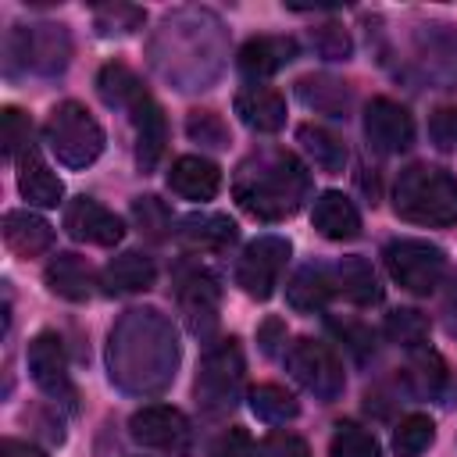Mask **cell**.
<instances>
[{"label": "cell", "mask_w": 457, "mask_h": 457, "mask_svg": "<svg viewBox=\"0 0 457 457\" xmlns=\"http://www.w3.org/2000/svg\"><path fill=\"white\" fill-rule=\"evenodd\" d=\"M175 296H179V311L186 318V328L193 336H207L218 325V307H221V286L211 271L204 268H189L179 275L175 282Z\"/></svg>", "instance_id": "cell-11"}, {"label": "cell", "mask_w": 457, "mask_h": 457, "mask_svg": "<svg viewBox=\"0 0 457 457\" xmlns=\"http://www.w3.org/2000/svg\"><path fill=\"white\" fill-rule=\"evenodd\" d=\"M296 54H300V46L293 36H253L239 46L236 64L246 79H268V75L282 71L289 61H296Z\"/></svg>", "instance_id": "cell-16"}, {"label": "cell", "mask_w": 457, "mask_h": 457, "mask_svg": "<svg viewBox=\"0 0 457 457\" xmlns=\"http://www.w3.org/2000/svg\"><path fill=\"white\" fill-rule=\"evenodd\" d=\"M29 114H21L18 107H4L0 111V139H4V157H21L32 143H29Z\"/></svg>", "instance_id": "cell-38"}, {"label": "cell", "mask_w": 457, "mask_h": 457, "mask_svg": "<svg viewBox=\"0 0 457 457\" xmlns=\"http://www.w3.org/2000/svg\"><path fill=\"white\" fill-rule=\"evenodd\" d=\"M243 350L239 339H218L214 346H207L200 371H196V407L204 411V418H225L243 393Z\"/></svg>", "instance_id": "cell-3"}, {"label": "cell", "mask_w": 457, "mask_h": 457, "mask_svg": "<svg viewBox=\"0 0 457 457\" xmlns=\"http://www.w3.org/2000/svg\"><path fill=\"white\" fill-rule=\"evenodd\" d=\"M296 96L303 107L328 114V118H346L350 111V86L332 75H303L296 79Z\"/></svg>", "instance_id": "cell-26"}, {"label": "cell", "mask_w": 457, "mask_h": 457, "mask_svg": "<svg viewBox=\"0 0 457 457\" xmlns=\"http://www.w3.org/2000/svg\"><path fill=\"white\" fill-rule=\"evenodd\" d=\"M311 221H314V228H318L325 239H332V243H346V239H357V236H361V211H357L353 200L343 196L339 189H325V193L314 200Z\"/></svg>", "instance_id": "cell-18"}, {"label": "cell", "mask_w": 457, "mask_h": 457, "mask_svg": "<svg viewBox=\"0 0 457 457\" xmlns=\"http://www.w3.org/2000/svg\"><path fill=\"white\" fill-rule=\"evenodd\" d=\"M328 457H382V450L368 428L343 421V425H336V432L328 439Z\"/></svg>", "instance_id": "cell-34"}, {"label": "cell", "mask_w": 457, "mask_h": 457, "mask_svg": "<svg viewBox=\"0 0 457 457\" xmlns=\"http://www.w3.org/2000/svg\"><path fill=\"white\" fill-rule=\"evenodd\" d=\"M393 207L403 221L414 225H457V175L432 164H411L393 186Z\"/></svg>", "instance_id": "cell-2"}, {"label": "cell", "mask_w": 457, "mask_h": 457, "mask_svg": "<svg viewBox=\"0 0 457 457\" xmlns=\"http://www.w3.org/2000/svg\"><path fill=\"white\" fill-rule=\"evenodd\" d=\"M168 189H171L175 196L196 200V204L214 200L218 189H221V168H218L214 161H207V157L186 154V157H179V161L171 164V171H168Z\"/></svg>", "instance_id": "cell-17"}, {"label": "cell", "mask_w": 457, "mask_h": 457, "mask_svg": "<svg viewBox=\"0 0 457 457\" xmlns=\"http://www.w3.org/2000/svg\"><path fill=\"white\" fill-rule=\"evenodd\" d=\"M332 293H336V278H332V268H325V264H303L286 286V300L300 314L321 311Z\"/></svg>", "instance_id": "cell-25"}, {"label": "cell", "mask_w": 457, "mask_h": 457, "mask_svg": "<svg viewBox=\"0 0 457 457\" xmlns=\"http://www.w3.org/2000/svg\"><path fill=\"white\" fill-rule=\"evenodd\" d=\"M186 132H189L193 143H204V146H214V150L228 146V129L214 111H193L186 118Z\"/></svg>", "instance_id": "cell-40"}, {"label": "cell", "mask_w": 457, "mask_h": 457, "mask_svg": "<svg viewBox=\"0 0 457 457\" xmlns=\"http://www.w3.org/2000/svg\"><path fill=\"white\" fill-rule=\"evenodd\" d=\"M296 139H300V146L307 150V157H311L321 171L339 175V171L346 168V146H343V139H339L336 132H328V129H321V125H300V129H296Z\"/></svg>", "instance_id": "cell-29"}, {"label": "cell", "mask_w": 457, "mask_h": 457, "mask_svg": "<svg viewBox=\"0 0 457 457\" xmlns=\"http://www.w3.org/2000/svg\"><path fill=\"white\" fill-rule=\"evenodd\" d=\"M261 457H311V446L293 432H271L261 443Z\"/></svg>", "instance_id": "cell-43"}, {"label": "cell", "mask_w": 457, "mask_h": 457, "mask_svg": "<svg viewBox=\"0 0 457 457\" xmlns=\"http://www.w3.org/2000/svg\"><path fill=\"white\" fill-rule=\"evenodd\" d=\"M332 278H336V289L357 307H371L382 300V286H378V278L364 257H343L332 268Z\"/></svg>", "instance_id": "cell-27"}, {"label": "cell", "mask_w": 457, "mask_h": 457, "mask_svg": "<svg viewBox=\"0 0 457 457\" xmlns=\"http://www.w3.org/2000/svg\"><path fill=\"white\" fill-rule=\"evenodd\" d=\"M311 193V175L289 150H257L250 154L232 179L236 204L257 221H282L300 211Z\"/></svg>", "instance_id": "cell-1"}, {"label": "cell", "mask_w": 457, "mask_h": 457, "mask_svg": "<svg viewBox=\"0 0 457 457\" xmlns=\"http://www.w3.org/2000/svg\"><path fill=\"white\" fill-rule=\"evenodd\" d=\"M328 328L339 336V343L357 357V361H368L371 353H375V336H371V328L368 325H361V321H353V318H328Z\"/></svg>", "instance_id": "cell-39"}, {"label": "cell", "mask_w": 457, "mask_h": 457, "mask_svg": "<svg viewBox=\"0 0 457 457\" xmlns=\"http://www.w3.org/2000/svg\"><path fill=\"white\" fill-rule=\"evenodd\" d=\"M436 443V421L428 414H407L393 428V453L396 457H421Z\"/></svg>", "instance_id": "cell-33"}, {"label": "cell", "mask_w": 457, "mask_h": 457, "mask_svg": "<svg viewBox=\"0 0 457 457\" xmlns=\"http://www.w3.org/2000/svg\"><path fill=\"white\" fill-rule=\"evenodd\" d=\"M154 278H157V268H154V261H150L146 253H139V250H125V253L111 257V264H107L104 275H100L104 293H111V296L143 293V289L154 286Z\"/></svg>", "instance_id": "cell-24"}, {"label": "cell", "mask_w": 457, "mask_h": 457, "mask_svg": "<svg viewBox=\"0 0 457 457\" xmlns=\"http://www.w3.org/2000/svg\"><path fill=\"white\" fill-rule=\"evenodd\" d=\"M236 114L253 132H278L286 125V100L271 86H243L236 93Z\"/></svg>", "instance_id": "cell-20"}, {"label": "cell", "mask_w": 457, "mask_h": 457, "mask_svg": "<svg viewBox=\"0 0 457 457\" xmlns=\"http://www.w3.org/2000/svg\"><path fill=\"white\" fill-rule=\"evenodd\" d=\"M382 332H386L389 343H396L403 350H418L428 339V318L421 311H414V307H396V311L386 314Z\"/></svg>", "instance_id": "cell-32"}, {"label": "cell", "mask_w": 457, "mask_h": 457, "mask_svg": "<svg viewBox=\"0 0 457 457\" xmlns=\"http://www.w3.org/2000/svg\"><path fill=\"white\" fill-rule=\"evenodd\" d=\"M43 282H46V289L54 296L71 300V303H82V300L93 296V268L79 253H57V257H50V264L43 268Z\"/></svg>", "instance_id": "cell-22"}, {"label": "cell", "mask_w": 457, "mask_h": 457, "mask_svg": "<svg viewBox=\"0 0 457 457\" xmlns=\"http://www.w3.org/2000/svg\"><path fill=\"white\" fill-rule=\"evenodd\" d=\"M428 139H432L436 150H453L457 146V107L453 104L432 111V118H428Z\"/></svg>", "instance_id": "cell-41"}, {"label": "cell", "mask_w": 457, "mask_h": 457, "mask_svg": "<svg viewBox=\"0 0 457 457\" xmlns=\"http://www.w3.org/2000/svg\"><path fill=\"white\" fill-rule=\"evenodd\" d=\"M286 371L307 389L314 393L321 403H332L343 396V386H346V375H343V364L336 357V350L321 339H311V336H300L289 343L286 350Z\"/></svg>", "instance_id": "cell-5"}, {"label": "cell", "mask_w": 457, "mask_h": 457, "mask_svg": "<svg viewBox=\"0 0 457 457\" xmlns=\"http://www.w3.org/2000/svg\"><path fill=\"white\" fill-rule=\"evenodd\" d=\"M0 457H46L39 446H29L21 439H4L0 443Z\"/></svg>", "instance_id": "cell-45"}, {"label": "cell", "mask_w": 457, "mask_h": 457, "mask_svg": "<svg viewBox=\"0 0 457 457\" xmlns=\"http://www.w3.org/2000/svg\"><path fill=\"white\" fill-rule=\"evenodd\" d=\"M46 146L50 154L64 164V168H86L104 154V129L100 121L75 100H64L50 111L46 125H43Z\"/></svg>", "instance_id": "cell-4"}, {"label": "cell", "mask_w": 457, "mask_h": 457, "mask_svg": "<svg viewBox=\"0 0 457 457\" xmlns=\"http://www.w3.org/2000/svg\"><path fill=\"white\" fill-rule=\"evenodd\" d=\"M143 18H146L143 7H132V4H104V7H96L93 25H96L100 36H129V32H136L143 25Z\"/></svg>", "instance_id": "cell-35"}, {"label": "cell", "mask_w": 457, "mask_h": 457, "mask_svg": "<svg viewBox=\"0 0 457 457\" xmlns=\"http://www.w3.org/2000/svg\"><path fill=\"white\" fill-rule=\"evenodd\" d=\"M446 382H450V371H446V364H443V357L436 353V350H428V346H418V350H411V361H407V386L418 393V396H443V389H446Z\"/></svg>", "instance_id": "cell-30"}, {"label": "cell", "mask_w": 457, "mask_h": 457, "mask_svg": "<svg viewBox=\"0 0 457 457\" xmlns=\"http://www.w3.org/2000/svg\"><path fill=\"white\" fill-rule=\"evenodd\" d=\"M289 250L293 246L282 236H257L253 243H246V250L236 264V282L243 286V293L253 300H268L286 271Z\"/></svg>", "instance_id": "cell-9"}, {"label": "cell", "mask_w": 457, "mask_h": 457, "mask_svg": "<svg viewBox=\"0 0 457 457\" xmlns=\"http://www.w3.org/2000/svg\"><path fill=\"white\" fill-rule=\"evenodd\" d=\"M64 228L71 239L79 243H93V246H114L125 236V225L114 211H107L104 204L89 200V196H75L64 207Z\"/></svg>", "instance_id": "cell-13"}, {"label": "cell", "mask_w": 457, "mask_h": 457, "mask_svg": "<svg viewBox=\"0 0 457 457\" xmlns=\"http://www.w3.org/2000/svg\"><path fill=\"white\" fill-rule=\"evenodd\" d=\"M7 54L11 61H25L29 68H36L39 75H57L68 68V57H71V36L64 25H32V29H14L11 39H7Z\"/></svg>", "instance_id": "cell-10"}, {"label": "cell", "mask_w": 457, "mask_h": 457, "mask_svg": "<svg viewBox=\"0 0 457 457\" xmlns=\"http://www.w3.org/2000/svg\"><path fill=\"white\" fill-rule=\"evenodd\" d=\"M129 436L157 453L186 457L193 450V425L179 407L168 403H146L129 418Z\"/></svg>", "instance_id": "cell-7"}, {"label": "cell", "mask_w": 457, "mask_h": 457, "mask_svg": "<svg viewBox=\"0 0 457 457\" xmlns=\"http://www.w3.org/2000/svg\"><path fill=\"white\" fill-rule=\"evenodd\" d=\"M239 228L228 214H214V211H196V214H186L175 228V239L193 250V253H218V250H228L236 243Z\"/></svg>", "instance_id": "cell-15"}, {"label": "cell", "mask_w": 457, "mask_h": 457, "mask_svg": "<svg viewBox=\"0 0 457 457\" xmlns=\"http://www.w3.org/2000/svg\"><path fill=\"white\" fill-rule=\"evenodd\" d=\"M311 46L318 50V57L325 61H346L353 54V43H350V32L339 25V21H321L311 29Z\"/></svg>", "instance_id": "cell-36"}, {"label": "cell", "mask_w": 457, "mask_h": 457, "mask_svg": "<svg viewBox=\"0 0 457 457\" xmlns=\"http://www.w3.org/2000/svg\"><path fill=\"white\" fill-rule=\"evenodd\" d=\"M418 54L432 79H439L446 89L457 86V32L450 25H421Z\"/></svg>", "instance_id": "cell-19"}, {"label": "cell", "mask_w": 457, "mask_h": 457, "mask_svg": "<svg viewBox=\"0 0 457 457\" xmlns=\"http://www.w3.org/2000/svg\"><path fill=\"white\" fill-rule=\"evenodd\" d=\"M207 457H257V450H253V439H250L246 428H225L211 443Z\"/></svg>", "instance_id": "cell-42"}, {"label": "cell", "mask_w": 457, "mask_h": 457, "mask_svg": "<svg viewBox=\"0 0 457 457\" xmlns=\"http://www.w3.org/2000/svg\"><path fill=\"white\" fill-rule=\"evenodd\" d=\"M393 282L407 293L428 296L446 275V253L428 239H393L382 250Z\"/></svg>", "instance_id": "cell-6"}, {"label": "cell", "mask_w": 457, "mask_h": 457, "mask_svg": "<svg viewBox=\"0 0 457 457\" xmlns=\"http://www.w3.org/2000/svg\"><path fill=\"white\" fill-rule=\"evenodd\" d=\"M96 93H100V100H104L107 107H125V111H129V107L146 93V86L139 82V75H136L129 64L111 61V64H104L100 75H96Z\"/></svg>", "instance_id": "cell-28"}, {"label": "cell", "mask_w": 457, "mask_h": 457, "mask_svg": "<svg viewBox=\"0 0 457 457\" xmlns=\"http://www.w3.org/2000/svg\"><path fill=\"white\" fill-rule=\"evenodd\" d=\"M132 218H136L139 232H146V239H164L171 232V214L157 196H136L132 200Z\"/></svg>", "instance_id": "cell-37"}, {"label": "cell", "mask_w": 457, "mask_h": 457, "mask_svg": "<svg viewBox=\"0 0 457 457\" xmlns=\"http://www.w3.org/2000/svg\"><path fill=\"white\" fill-rule=\"evenodd\" d=\"M257 343H261L264 353H275V346L286 343V325H282V318H268V321L257 328Z\"/></svg>", "instance_id": "cell-44"}, {"label": "cell", "mask_w": 457, "mask_h": 457, "mask_svg": "<svg viewBox=\"0 0 457 457\" xmlns=\"http://www.w3.org/2000/svg\"><path fill=\"white\" fill-rule=\"evenodd\" d=\"M129 114H132V129H136V164H139V171H154L157 161L164 157V143H168L164 111L150 93H143L129 107Z\"/></svg>", "instance_id": "cell-14"}, {"label": "cell", "mask_w": 457, "mask_h": 457, "mask_svg": "<svg viewBox=\"0 0 457 457\" xmlns=\"http://www.w3.org/2000/svg\"><path fill=\"white\" fill-rule=\"evenodd\" d=\"M4 243L18 257H39L54 246V225L32 211H7L4 214Z\"/></svg>", "instance_id": "cell-23"}, {"label": "cell", "mask_w": 457, "mask_h": 457, "mask_svg": "<svg viewBox=\"0 0 457 457\" xmlns=\"http://www.w3.org/2000/svg\"><path fill=\"white\" fill-rule=\"evenodd\" d=\"M18 193L36 207H57L61 196H64V186H61L57 171L43 161V154L36 146H29L18 157Z\"/></svg>", "instance_id": "cell-21"}, {"label": "cell", "mask_w": 457, "mask_h": 457, "mask_svg": "<svg viewBox=\"0 0 457 457\" xmlns=\"http://www.w3.org/2000/svg\"><path fill=\"white\" fill-rule=\"evenodd\" d=\"M250 411L268 425H286V421H293L300 414V403H296V396L289 389H282L275 382H264V386H257L250 393Z\"/></svg>", "instance_id": "cell-31"}, {"label": "cell", "mask_w": 457, "mask_h": 457, "mask_svg": "<svg viewBox=\"0 0 457 457\" xmlns=\"http://www.w3.org/2000/svg\"><path fill=\"white\" fill-rule=\"evenodd\" d=\"M364 136L378 154H403L414 143V118L403 104L389 96H375L364 107Z\"/></svg>", "instance_id": "cell-12"}, {"label": "cell", "mask_w": 457, "mask_h": 457, "mask_svg": "<svg viewBox=\"0 0 457 457\" xmlns=\"http://www.w3.org/2000/svg\"><path fill=\"white\" fill-rule=\"evenodd\" d=\"M29 375L32 382L54 400V403H64L68 411H79V393H75V382L68 375V357H64V346H61V336L43 328L32 336L29 343Z\"/></svg>", "instance_id": "cell-8"}]
</instances>
